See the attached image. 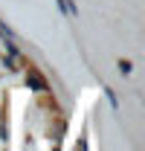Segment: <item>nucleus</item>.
Here are the masks:
<instances>
[{
	"label": "nucleus",
	"instance_id": "nucleus-1",
	"mask_svg": "<svg viewBox=\"0 0 145 151\" xmlns=\"http://www.w3.org/2000/svg\"><path fill=\"white\" fill-rule=\"evenodd\" d=\"M29 84H32L35 90H41V93L47 90V81H44V78H41V76L35 73V70H29Z\"/></svg>",
	"mask_w": 145,
	"mask_h": 151
},
{
	"label": "nucleus",
	"instance_id": "nucleus-2",
	"mask_svg": "<svg viewBox=\"0 0 145 151\" xmlns=\"http://www.w3.org/2000/svg\"><path fill=\"white\" fill-rule=\"evenodd\" d=\"M105 93H108V99H110V108H113V111H119V102H116V93H113V90H105Z\"/></svg>",
	"mask_w": 145,
	"mask_h": 151
},
{
	"label": "nucleus",
	"instance_id": "nucleus-3",
	"mask_svg": "<svg viewBox=\"0 0 145 151\" xmlns=\"http://www.w3.org/2000/svg\"><path fill=\"white\" fill-rule=\"evenodd\" d=\"M119 70L122 73H131V61H119Z\"/></svg>",
	"mask_w": 145,
	"mask_h": 151
}]
</instances>
